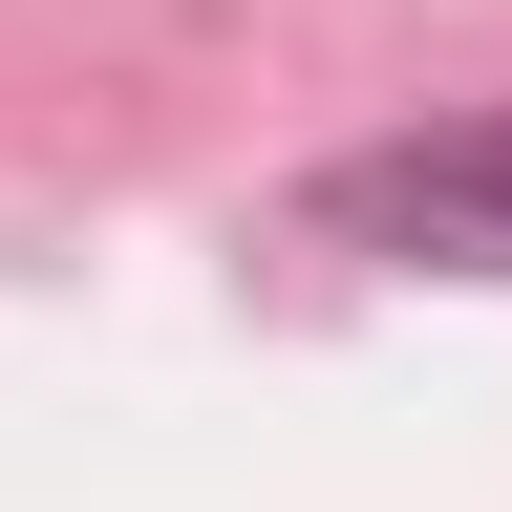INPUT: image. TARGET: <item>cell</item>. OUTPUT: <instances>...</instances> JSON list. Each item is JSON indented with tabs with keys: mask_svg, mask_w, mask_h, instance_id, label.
Masks as SVG:
<instances>
[{
	"mask_svg": "<svg viewBox=\"0 0 512 512\" xmlns=\"http://www.w3.org/2000/svg\"><path fill=\"white\" fill-rule=\"evenodd\" d=\"M299 235L384 256V278H512V107H448V128H384V150H320V171H299Z\"/></svg>",
	"mask_w": 512,
	"mask_h": 512,
	"instance_id": "6da1fadb",
	"label": "cell"
}]
</instances>
